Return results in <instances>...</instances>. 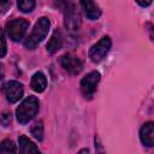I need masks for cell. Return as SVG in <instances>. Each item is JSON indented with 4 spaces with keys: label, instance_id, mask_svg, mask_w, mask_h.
Returning <instances> with one entry per match:
<instances>
[{
    "label": "cell",
    "instance_id": "cell-1",
    "mask_svg": "<svg viewBox=\"0 0 154 154\" xmlns=\"http://www.w3.org/2000/svg\"><path fill=\"white\" fill-rule=\"evenodd\" d=\"M51 26V22L48 18L46 17H41L38 18V20L35 23L32 31L30 32V35L26 37L24 46L26 49H34L36 48V46L43 41V38L47 36L48 30Z\"/></svg>",
    "mask_w": 154,
    "mask_h": 154
},
{
    "label": "cell",
    "instance_id": "cell-2",
    "mask_svg": "<svg viewBox=\"0 0 154 154\" xmlns=\"http://www.w3.org/2000/svg\"><path fill=\"white\" fill-rule=\"evenodd\" d=\"M38 108H40V102L37 100V97L36 96H28L26 99L23 100V102L16 109L17 120L20 124L29 123L37 114Z\"/></svg>",
    "mask_w": 154,
    "mask_h": 154
},
{
    "label": "cell",
    "instance_id": "cell-3",
    "mask_svg": "<svg viewBox=\"0 0 154 154\" xmlns=\"http://www.w3.org/2000/svg\"><path fill=\"white\" fill-rule=\"evenodd\" d=\"M111 46H112L111 38L108 36H103L102 38H100V41H97L95 45H93L91 48L89 49V54H88L89 59L93 63H100L108 54Z\"/></svg>",
    "mask_w": 154,
    "mask_h": 154
},
{
    "label": "cell",
    "instance_id": "cell-4",
    "mask_svg": "<svg viewBox=\"0 0 154 154\" xmlns=\"http://www.w3.org/2000/svg\"><path fill=\"white\" fill-rule=\"evenodd\" d=\"M28 28H29V22L26 19L24 18L13 19L7 23V35L14 42L20 41L24 37Z\"/></svg>",
    "mask_w": 154,
    "mask_h": 154
},
{
    "label": "cell",
    "instance_id": "cell-5",
    "mask_svg": "<svg viewBox=\"0 0 154 154\" xmlns=\"http://www.w3.org/2000/svg\"><path fill=\"white\" fill-rule=\"evenodd\" d=\"M100 78H101V76L97 71H91L82 78L81 91L85 99H90L94 95V93L97 88V84L100 82Z\"/></svg>",
    "mask_w": 154,
    "mask_h": 154
},
{
    "label": "cell",
    "instance_id": "cell-6",
    "mask_svg": "<svg viewBox=\"0 0 154 154\" xmlns=\"http://www.w3.org/2000/svg\"><path fill=\"white\" fill-rule=\"evenodd\" d=\"M2 91H4V95L6 96V100L10 103H14L22 99L24 89L22 83L17 81H7L2 85Z\"/></svg>",
    "mask_w": 154,
    "mask_h": 154
},
{
    "label": "cell",
    "instance_id": "cell-7",
    "mask_svg": "<svg viewBox=\"0 0 154 154\" xmlns=\"http://www.w3.org/2000/svg\"><path fill=\"white\" fill-rule=\"evenodd\" d=\"M60 63H61V66L71 75H78L83 70L82 60L72 53H67V54L63 55L60 59Z\"/></svg>",
    "mask_w": 154,
    "mask_h": 154
},
{
    "label": "cell",
    "instance_id": "cell-8",
    "mask_svg": "<svg viewBox=\"0 0 154 154\" xmlns=\"http://www.w3.org/2000/svg\"><path fill=\"white\" fill-rule=\"evenodd\" d=\"M64 24L65 28L71 31V32H77L81 28L82 20H81V16L78 12H76L73 8L67 10L65 12V19H64Z\"/></svg>",
    "mask_w": 154,
    "mask_h": 154
},
{
    "label": "cell",
    "instance_id": "cell-9",
    "mask_svg": "<svg viewBox=\"0 0 154 154\" xmlns=\"http://www.w3.org/2000/svg\"><path fill=\"white\" fill-rule=\"evenodd\" d=\"M140 138H141V142L147 147H152L154 144V124H153V122H148L142 125V128L140 130Z\"/></svg>",
    "mask_w": 154,
    "mask_h": 154
},
{
    "label": "cell",
    "instance_id": "cell-10",
    "mask_svg": "<svg viewBox=\"0 0 154 154\" xmlns=\"http://www.w3.org/2000/svg\"><path fill=\"white\" fill-rule=\"evenodd\" d=\"M18 144H19V154H41L37 146L24 135L18 137Z\"/></svg>",
    "mask_w": 154,
    "mask_h": 154
},
{
    "label": "cell",
    "instance_id": "cell-11",
    "mask_svg": "<svg viewBox=\"0 0 154 154\" xmlns=\"http://www.w3.org/2000/svg\"><path fill=\"white\" fill-rule=\"evenodd\" d=\"M63 35H61V31L59 29H55L54 32L52 34L48 43H47V52L51 53V54H54L57 53L61 47H63Z\"/></svg>",
    "mask_w": 154,
    "mask_h": 154
},
{
    "label": "cell",
    "instance_id": "cell-12",
    "mask_svg": "<svg viewBox=\"0 0 154 154\" xmlns=\"http://www.w3.org/2000/svg\"><path fill=\"white\" fill-rule=\"evenodd\" d=\"M79 4H81V6L84 11V14L87 16L88 19L95 20L101 16V10L95 2H93V1H81Z\"/></svg>",
    "mask_w": 154,
    "mask_h": 154
},
{
    "label": "cell",
    "instance_id": "cell-13",
    "mask_svg": "<svg viewBox=\"0 0 154 154\" xmlns=\"http://www.w3.org/2000/svg\"><path fill=\"white\" fill-rule=\"evenodd\" d=\"M30 85L32 88V90L37 91V93H42L46 87H47V78L42 72H36L34 73V76L31 77V82Z\"/></svg>",
    "mask_w": 154,
    "mask_h": 154
},
{
    "label": "cell",
    "instance_id": "cell-14",
    "mask_svg": "<svg viewBox=\"0 0 154 154\" xmlns=\"http://www.w3.org/2000/svg\"><path fill=\"white\" fill-rule=\"evenodd\" d=\"M0 154H17L16 144L11 140H4L0 143Z\"/></svg>",
    "mask_w": 154,
    "mask_h": 154
},
{
    "label": "cell",
    "instance_id": "cell-15",
    "mask_svg": "<svg viewBox=\"0 0 154 154\" xmlns=\"http://www.w3.org/2000/svg\"><path fill=\"white\" fill-rule=\"evenodd\" d=\"M30 132L31 135L37 140V141H42L43 140V123L41 120L36 122L31 128H30Z\"/></svg>",
    "mask_w": 154,
    "mask_h": 154
},
{
    "label": "cell",
    "instance_id": "cell-16",
    "mask_svg": "<svg viewBox=\"0 0 154 154\" xmlns=\"http://www.w3.org/2000/svg\"><path fill=\"white\" fill-rule=\"evenodd\" d=\"M35 5H36V2H35L34 0H22V1H18V2H17L18 8H19L22 12H24V13L31 12V11L34 10Z\"/></svg>",
    "mask_w": 154,
    "mask_h": 154
},
{
    "label": "cell",
    "instance_id": "cell-17",
    "mask_svg": "<svg viewBox=\"0 0 154 154\" xmlns=\"http://www.w3.org/2000/svg\"><path fill=\"white\" fill-rule=\"evenodd\" d=\"M7 53V45H6V38H5V32L2 28H0V58H4Z\"/></svg>",
    "mask_w": 154,
    "mask_h": 154
},
{
    "label": "cell",
    "instance_id": "cell-18",
    "mask_svg": "<svg viewBox=\"0 0 154 154\" xmlns=\"http://www.w3.org/2000/svg\"><path fill=\"white\" fill-rule=\"evenodd\" d=\"M0 122H1V124H2L4 126H7L8 123L11 122V114H10L8 112H5V113L0 117Z\"/></svg>",
    "mask_w": 154,
    "mask_h": 154
},
{
    "label": "cell",
    "instance_id": "cell-19",
    "mask_svg": "<svg viewBox=\"0 0 154 154\" xmlns=\"http://www.w3.org/2000/svg\"><path fill=\"white\" fill-rule=\"evenodd\" d=\"M10 6H11V2H8V1H0V8H2V11H6Z\"/></svg>",
    "mask_w": 154,
    "mask_h": 154
},
{
    "label": "cell",
    "instance_id": "cell-20",
    "mask_svg": "<svg viewBox=\"0 0 154 154\" xmlns=\"http://www.w3.org/2000/svg\"><path fill=\"white\" fill-rule=\"evenodd\" d=\"M137 4H138L140 6H142V7H144V6H148V5H150V4H152V0H149V1H146V2H141V1H137Z\"/></svg>",
    "mask_w": 154,
    "mask_h": 154
},
{
    "label": "cell",
    "instance_id": "cell-21",
    "mask_svg": "<svg viewBox=\"0 0 154 154\" xmlns=\"http://www.w3.org/2000/svg\"><path fill=\"white\" fill-rule=\"evenodd\" d=\"M4 77V65L0 64V79Z\"/></svg>",
    "mask_w": 154,
    "mask_h": 154
},
{
    "label": "cell",
    "instance_id": "cell-22",
    "mask_svg": "<svg viewBox=\"0 0 154 154\" xmlns=\"http://www.w3.org/2000/svg\"><path fill=\"white\" fill-rule=\"evenodd\" d=\"M78 154H89V150L88 149H82V150H79Z\"/></svg>",
    "mask_w": 154,
    "mask_h": 154
}]
</instances>
